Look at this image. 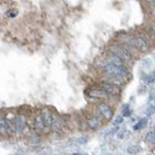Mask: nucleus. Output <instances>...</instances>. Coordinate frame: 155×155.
I'll use <instances>...</instances> for the list:
<instances>
[{
  "label": "nucleus",
  "mask_w": 155,
  "mask_h": 155,
  "mask_svg": "<svg viewBox=\"0 0 155 155\" xmlns=\"http://www.w3.org/2000/svg\"><path fill=\"white\" fill-rule=\"evenodd\" d=\"M43 114V118H44V122H45V126L46 127H51V126L53 125V123H54L55 121V117L54 115H53L51 111H44V113L42 114Z\"/></svg>",
  "instance_id": "nucleus-7"
},
{
  "label": "nucleus",
  "mask_w": 155,
  "mask_h": 155,
  "mask_svg": "<svg viewBox=\"0 0 155 155\" xmlns=\"http://www.w3.org/2000/svg\"><path fill=\"white\" fill-rule=\"evenodd\" d=\"M145 1L148 3H155V0H145Z\"/></svg>",
  "instance_id": "nucleus-22"
},
{
  "label": "nucleus",
  "mask_w": 155,
  "mask_h": 155,
  "mask_svg": "<svg viewBox=\"0 0 155 155\" xmlns=\"http://www.w3.org/2000/svg\"><path fill=\"white\" fill-rule=\"evenodd\" d=\"M102 69H103V72L106 75L111 78H124L128 74V71L124 66H115L113 64H110V63H106Z\"/></svg>",
  "instance_id": "nucleus-1"
},
{
  "label": "nucleus",
  "mask_w": 155,
  "mask_h": 155,
  "mask_svg": "<svg viewBox=\"0 0 155 155\" xmlns=\"http://www.w3.org/2000/svg\"><path fill=\"white\" fill-rule=\"evenodd\" d=\"M122 114L124 116H126V117H129V116L132 114V109L130 108L129 105H125L123 107V110H122Z\"/></svg>",
  "instance_id": "nucleus-15"
},
{
  "label": "nucleus",
  "mask_w": 155,
  "mask_h": 155,
  "mask_svg": "<svg viewBox=\"0 0 155 155\" xmlns=\"http://www.w3.org/2000/svg\"><path fill=\"white\" fill-rule=\"evenodd\" d=\"M147 118H145V117L144 118H142V119H140L138 122L134 125L133 129L136 130V131L140 130V129H143L145 125H147Z\"/></svg>",
  "instance_id": "nucleus-13"
},
{
  "label": "nucleus",
  "mask_w": 155,
  "mask_h": 155,
  "mask_svg": "<svg viewBox=\"0 0 155 155\" xmlns=\"http://www.w3.org/2000/svg\"><path fill=\"white\" fill-rule=\"evenodd\" d=\"M87 142V137H81V138H79L78 139V143H85Z\"/></svg>",
  "instance_id": "nucleus-18"
},
{
  "label": "nucleus",
  "mask_w": 155,
  "mask_h": 155,
  "mask_svg": "<svg viewBox=\"0 0 155 155\" xmlns=\"http://www.w3.org/2000/svg\"><path fill=\"white\" fill-rule=\"evenodd\" d=\"M145 142L148 143H155V133L149 132L145 136Z\"/></svg>",
  "instance_id": "nucleus-14"
},
{
  "label": "nucleus",
  "mask_w": 155,
  "mask_h": 155,
  "mask_svg": "<svg viewBox=\"0 0 155 155\" xmlns=\"http://www.w3.org/2000/svg\"><path fill=\"white\" fill-rule=\"evenodd\" d=\"M154 114H155V106H149L147 108V114L152 115Z\"/></svg>",
  "instance_id": "nucleus-16"
},
{
  "label": "nucleus",
  "mask_w": 155,
  "mask_h": 155,
  "mask_svg": "<svg viewBox=\"0 0 155 155\" xmlns=\"http://www.w3.org/2000/svg\"><path fill=\"white\" fill-rule=\"evenodd\" d=\"M131 45L140 52H147L149 48L147 39L143 38V36H138V37L133 38L132 40H131Z\"/></svg>",
  "instance_id": "nucleus-3"
},
{
  "label": "nucleus",
  "mask_w": 155,
  "mask_h": 155,
  "mask_svg": "<svg viewBox=\"0 0 155 155\" xmlns=\"http://www.w3.org/2000/svg\"><path fill=\"white\" fill-rule=\"evenodd\" d=\"M151 14H152L153 18H155V6H153V8H152V10H151Z\"/></svg>",
  "instance_id": "nucleus-21"
},
{
  "label": "nucleus",
  "mask_w": 155,
  "mask_h": 155,
  "mask_svg": "<svg viewBox=\"0 0 155 155\" xmlns=\"http://www.w3.org/2000/svg\"><path fill=\"white\" fill-rule=\"evenodd\" d=\"M97 110H98L99 114L103 116L106 120H110L113 118L114 116V110L110 106H109L106 103H100L97 106Z\"/></svg>",
  "instance_id": "nucleus-5"
},
{
  "label": "nucleus",
  "mask_w": 155,
  "mask_h": 155,
  "mask_svg": "<svg viewBox=\"0 0 155 155\" xmlns=\"http://www.w3.org/2000/svg\"><path fill=\"white\" fill-rule=\"evenodd\" d=\"M72 155H82V154H80V153H73Z\"/></svg>",
  "instance_id": "nucleus-23"
},
{
  "label": "nucleus",
  "mask_w": 155,
  "mask_h": 155,
  "mask_svg": "<svg viewBox=\"0 0 155 155\" xmlns=\"http://www.w3.org/2000/svg\"><path fill=\"white\" fill-rule=\"evenodd\" d=\"M123 121V118L121 117V116H117V117H116V119L114 121V125H116V124H120L121 122H122Z\"/></svg>",
  "instance_id": "nucleus-19"
},
{
  "label": "nucleus",
  "mask_w": 155,
  "mask_h": 155,
  "mask_svg": "<svg viewBox=\"0 0 155 155\" xmlns=\"http://www.w3.org/2000/svg\"><path fill=\"white\" fill-rule=\"evenodd\" d=\"M34 126H35V128L38 130H43L46 128L45 122H44V118H43V114H39L34 118Z\"/></svg>",
  "instance_id": "nucleus-10"
},
{
  "label": "nucleus",
  "mask_w": 155,
  "mask_h": 155,
  "mask_svg": "<svg viewBox=\"0 0 155 155\" xmlns=\"http://www.w3.org/2000/svg\"><path fill=\"white\" fill-rule=\"evenodd\" d=\"M110 53L119 57L120 59L123 61H129L132 59V54H131L130 51L125 47H120V46H111L110 48Z\"/></svg>",
  "instance_id": "nucleus-2"
},
{
  "label": "nucleus",
  "mask_w": 155,
  "mask_h": 155,
  "mask_svg": "<svg viewBox=\"0 0 155 155\" xmlns=\"http://www.w3.org/2000/svg\"><path fill=\"white\" fill-rule=\"evenodd\" d=\"M14 120H15V124H16L17 132L21 133L26 127V122H25V118H24V116L18 115L17 117H15Z\"/></svg>",
  "instance_id": "nucleus-6"
},
{
  "label": "nucleus",
  "mask_w": 155,
  "mask_h": 155,
  "mask_svg": "<svg viewBox=\"0 0 155 155\" xmlns=\"http://www.w3.org/2000/svg\"><path fill=\"white\" fill-rule=\"evenodd\" d=\"M150 30H151L152 35L155 37V22H153V23L151 24V26H150Z\"/></svg>",
  "instance_id": "nucleus-20"
},
{
  "label": "nucleus",
  "mask_w": 155,
  "mask_h": 155,
  "mask_svg": "<svg viewBox=\"0 0 155 155\" xmlns=\"http://www.w3.org/2000/svg\"><path fill=\"white\" fill-rule=\"evenodd\" d=\"M8 133H9V128H8L7 119L4 117H0V134L5 136Z\"/></svg>",
  "instance_id": "nucleus-12"
},
{
  "label": "nucleus",
  "mask_w": 155,
  "mask_h": 155,
  "mask_svg": "<svg viewBox=\"0 0 155 155\" xmlns=\"http://www.w3.org/2000/svg\"><path fill=\"white\" fill-rule=\"evenodd\" d=\"M153 80H154V75L152 74V75H148L147 78L144 79V81H145V82H151V81H153Z\"/></svg>",
  "instance_id": "nucleus-17"
},
{
  "label": "nucleus",
  "mask_w": 155,
  "mask_h": 155,
  "mask_svg": "<svg viewBox=\"0 0 155 155\" xmlns=\"http://www.w3.org/2000/svg\"><path fill=\"white\" fill-rule=\"evenodd\" d=\"M88 96L92 98H104L107 94L102 89H91L88 91Z\"/></svg>",
  "instance_id": "nucleus-11"
},
{
  "label": "nucleus",
  "mask_w": 155,
  "mask_h": 155,
  "mask_svg": "<svg viewBox=\"0 0 155 155\" xmlns=\"http://www.w3.org/2000/svg\"><path fill=\"white\" fill-rule=\"evenodd\" d=\"M107 63H110V64H113L115 66H124V61L122 59H120L119 57L116 55L110 53V54L107 57Z\"/></svg>",
  "instance_id": "nucleus-9"
},
{
  "label": "nucleus",
  "mask_w": 155,
  "mask_h": 155,
  "mask_svg": "<svg viewBox=\"0 0 155 155\" xmlns=\"http://www.w3.org/2000/svg\"><path fill=\"white\" fill-rule=\"evenodd\" d=\"M101 89L103 90L107 95L110 96H119L121 93V89L119 85H116L111 82H103L101 84Z\"/></svg>",
  "instance_id": "nucleus-4"
},
{
  "label": "nucleus",
  "mask_w": 155,
  "mask_h": 155,
  "mask_svg": "<svg viewBox=\"0 0 155 155\" xmlns=\"http://www.w3.org/2000/svg\"><path fill=\"white\" fill-rule=\"evenodd\" d=\"M87 126L92 129V130H97L100 128L101 126V122L98 117H96V116H89L88 118H87Z\"/></svg>",
  "instance_id": "nucleus-8"
}]
</instances>
